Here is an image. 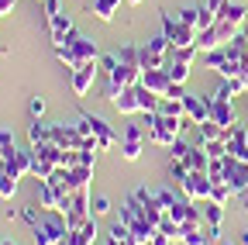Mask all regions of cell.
Returning a JSON list of instances; mask_svg holds the SVG:
<instances>
[{"label":"cell","instance_id":"18","mask_svg":"<svg viewBox=\"0 0 248 245\" xmlns=\"http://www.w3.org/2000/svg\"><path fill=\"white\" fill-rule=\"evenodd\" d=\"M110 104H114V111H117V114H124V117L141 114V107H138V90H135V86H128V90H124L121 97H114Z\"/></svg>","mask_w":248,"mask_h":245},{"label":"cell","instance_id":"22","mask_svg":"<svg viewBox=\"0 0 248 245\" xmlns=\"http://www.w3.org/2000/svg\"><path fill=\"white\" fill-rule=\"evenodd\" d=\"M200 128V145L203 142H228L231 138V128H221L217 121H203V125H197Z\"/></svg>","mask_w":248,"mask_h":245},{"label":"cell","instance_id":"32","mask_svg":"<svg viewBox=\"0 0 248 245\" xmlns=\"http://www.w3.org/2000/svg\"><path fill=\"white\" fill-rule=\"evenodd\" d=\"M121 156L128 159V163H135V159L141 156V138H128V135H124V142H121Z\"/></svg>","mask_w":248,"mask_h":245},{"label":"cell","instance_id":"47","mask_svg":"<svg viewBox=\"0 0 248 245\" xmlns=\"http://www.w3.org/2000/svg\"><path fill=\"white\" fill-rule=\"evenodd\" d=\"M203 7H207L210 14H221V11L228 7V0H207V4H203Z\"/></svg>","mask_w":248,"mask_h":245},{"label":"cell","instance_id":"4","mask_svg":"<svg viewBox=\"0 0 248 245\" xmlns=\"http://www.w3.org/2000/svg\"><path fill=\"white\" fill-rule=\"evenodd\" d=\"M66 218H55L52 211H45L42 218L31 225V235H35V245H62L66 242Z\"/></svg>","mask_w":248,"mask_h":245},{"label":"cell","instance_id":"27","mask_svg":"<svg viewBox=\"0 0 248 245\" xmlns=\"http://www.w3.org/2000/svg\"><path fill=\"white\" fill-rule=\"evenodd\" d=\"M155 114H169V117H186V111H183V100H176V97H159V107H155Z\"/></svg>","mask_w":248,"mask_h":245},{"label":"cell","instance_id":"5","mask_svg":"<svg viewBox=\"0 0 248 245\" xmlns=\"http://www.w3.org/2000/svg\"><path fill=\"white\" fill-rule=\"evenodd\" d=\"M117 218H121L124 225H128V228L135 231V242H138V245H148V242H152L155 228H152V225H148V221L141 218V211H138V204H135L131 197L121 204V214H117Z\"/></svg>","mask_w":248,"mask_h":245},{"label":"cell","instance_id":"26","mask_svg":"<svg viewBox=\"0 0 248 245\" xmlns=\"http://www.w3.org/2000/svg\"><path fill=\"white\" fill-rule=\"evenodd\" d=\"M31 163H35V156H31V148H28V152H21V148H17V156H14V159H11L7 166H11V169H14L17 176H31Z\"/></svg>","mask_w":248,"mask_h":245},{"label":"cell","instance_id":"53","mask_svg":"<svg viewBox=\"0 0 248 245\" xmlns=\"http://www.w3.org/2000/svg\"><path fill=\"white\" fill-rule=\"evenodd\" d=\"M238 159H241V163H248V145H245V152H241V156H238Z\"/></svg>","mask_w":248,"mask_h":245},{"label":"cell","instance_id":"39","mask_svg":"<svg viewBox=\"0 0 248 245\" xmlns=\"http://www.w3.org/2000/svg\"><path fill=\"white\" fill-rule=\"evenodd\" d=\"M203 148H207L210 159H224L228 156V142H203Z\"/></svg>","mask_w":248,"mask_h":245},{"label":"cell","instance_id":"21","mask_svg":"<svg viewBox=\"0 0 248 245\" xmlns=\"http://www.w3.org/2000/svg\"><path fill=\"white\" fill-rule=\"evenodd\" d=\"M214 97H221V100H234V97H248V86H245V80L241 76H231V80H224L221 83V90H217Z\"/></svg>","mask_w":248,"mask_h":245},{"label":"cell","instance_id":"15","mask_svg":"<svg viewBox=\"0 0 248 245\" xmlns=\"http://www.w3.org/2000/svg\"><path fill=\"white\" fill-rule=\"evenodd\" d=\"M141 86L152 90L155 97H166L172 90V80H169V69H145L141 73Z\"/></svg>","mask_w":248,"mask_h":245},{"label":"cell","instance_id":"8","mask_svg":"<svg viewBox=\"0 0 248 245\" xmlns=\"http://www.w3.org/2000/svg\"><path fill=\"white\" fill-rule=\"evenodd\" d=\"M83 138L86 135H79L76 125H48V142H55L59 148H66V152L83 148Z\"/></svg>","mask_w":248,"mask_h":245},{"label":"cell","instance_id":"48","mask_svg":"<svg viewBox=\"0 0 248 245\" xmlns=\"http://www.w3.org/2000/svg\"><path fill=\"white\" fill-rule=\"evenodd\" d=\"M42 4H45V17H52V14L62 11V7H59V0H42Z\"/></svg>","mask_w":248,"mask_h":245},{"label":"cell","instance_id":"7","mask_svg":"<svg viewBox=\"0 0 248 245\" xmlns=\"http://www.w3.org/2000/svg\"><path fill=\"white\" fill-rule=\"evenodd\" d=\"M162 35L169 38V45H172V49L197 45V28H190V24H179L172 14H162Z\"/></svg>","mask_w":248,"mask_h":245},{"label":"cell","instance_id":"23","mask_svg":"<svg viewBox=\"0 0 248 245\" xmlns=\"http://www.w3.org/2000/svg\"><path fill=\"white\" fill-rule=\"evenodd\" d=\"M183 163H186V166H190L193 173H207V166H210V156H207V148H203V145L197 142V145L190 148V156H186Z\"/></svg>","mask_w":248,"mask_h":245},{"label":"cell","instance_id":"3","mask_svg":"<svg viewBox=\"0 0 248 245\" xmlns=\"http://www.w3.org/2000/svg\"><path fill=\"white\" fill-rule=\"evenodd\" d=\"M238 35H241V28H238V24L217 17L210 28H203V32L197 35V49H200V55H207V52H214V49H224V45L234 42Z\"/></svg>","mask_w":248,"mask_h":245},{"label":"cell","instance_id":"38","mask_svg":"<svg viewBox=\"0 0 248 245\" xmlns=\"http://www.w3.org/2000/svg\"><path fill=\"white\" fill-rule=\"evenodd\" d=\"M176 21H179V24H190V28H197V21H200V7H183V11L176 14Z\"/></svg>","mask_w":248,"mask_h":245},{"label":"cell","instance_id":"33","mask_svg":"<svg viewBox=\"0 0 248 245\" xmlns=\"http://www.w3.org/2000/svg\"><path fill=\"white\" fill-rule=\"evenodd\" d=\"M166 69H169V80L172 83H183L186 86V80H190V63H166Z\"/></svg>","mask_w":248,"mask_h":245},{"label":"cell","instance_id":"43","mask_svg":"<svg viewBox=\"0 0 248 245\" xmlns=\"http://www.w3.org/2000/svg\"><path fill=\"white\" fill-rule=\"evenodd\" d=\"M207 176H210V180H224V159H210Z\"/></svg>","mask_w":248,"mask_h":245},{"label":"cell","instance_id":"31","mask_svg":"<svg viewBox=\"0 0 248 245\" xmlns=\"http://www.w3.org/2000/svg\"><path fill=\"white\" fill-rule=\"evenodd\" d=\"M17 156V148H14V135L7 131V128H0V159H14Z\"/></svg>","mask_w":248,"mask_h":245},{"label":"cell","instance_id":"2","mask_svg":"<svg viewBox=\"0 0 248 245\" xmlns=\"http://www.w3.org/2000/svg\"><path fill=\"white\" fill-rule=\"evenodd\" d=\"M145 121H148V142L152 145H172L179 135H183V128H186V121L190 117H169V114H145Z\"/></svg>","mask_w":248,"mask_h":245},{"label":"cell","instance_id":"55","mask_svg":"<svg viewBox=\"0 0 248 245\" xmlns=\"http://www.w3.org/2000/svg\"><path fill=\"white\" fill-rule=\"evenodd\" d=\"M241 245H248V228H245V231H241Z\"/></svg>","mask_w":248,"mask_h":245},{"label":"cell","instance_id":"52","mask_svg":"<svg viewBox=\"0 0 248 245\" xmlns=\"http://www.w3.org/2000/svg\"><path fill=\"white\" fill-rule=\"evenodd\" d=\"M124 135H128V138H141V128H138V125H128V128H124Z\"/></svg>","mask_w":248,"mask_h":245},{"label":"cell","instance_id":"30","mask_svg":"<svg viewBox=\"0 0 248 245\" xmlns=\"http://www.w3.org/2000/svg\"><path fill=\"white\" fill-rule=\"evenodd\" d=\"M200 55L197 45H186V49H169V63H190L193 66V59Z\"/></svg>","mask_w":248,"mask_h":245},{"label":"cell","instance_id":"35","mask_svg":"<svg viewBox=\"0 0 248 245\" xmlns=\"http://www.w3.org/2000/svg\"><path fill=\"white\" fill-rule=\"evenodd\" d=\"M159 231H162V235H169L172 242H183V228H179V225L169 218V214H166V218L159 221Z\"/></svg>","mask_w":248,"mask_h":245},{"label":"cell","instance_id":"9","mask_svg":"<svg viewBox=\"0 0 248 245\" xmlns=\"http://www.w3.org/2000/svg\"><path fill=\"white\" fill-rule=\"evenodd\" d=\"M179 190H183V197H186V200H207V197H210V176H207V173H193V169H190V176L179 183Z\"/></svg>","mask_w":248,"mask_h":245},{"label":"cell","instance_id":"50","mask_svg":"<svg viewBox=\"0 0 248 245\" xmlns=\"http://www.w3.org/2000/svg\"><path fill=\"white\" fill-rule=\"evenodd\" d=\"M234 200H238V207H241V211H248V190H238V194H234Z\"/></svg>","mask_w":248,"mask_h":245},{"label":"cell","instance_id":"20","mask_svg":"<svg viewBox=\"0 0 248 245\" xmlns=\"http://www.w3.org/2000/svg\"><path fill=\"white\" fill-rule=\"evenodd\" d=\"M48 28H52V42L59 45L62 38L73 32V17H69L66 11H59V14H52V17H48Z\"/></svg>","mask_w":248,"mask_h":245},{"label":"cell","instance_id":"11","mask_svg":"<svg viewBox=\"0 0 248 245\" xmlns=\"http://www.w3.org/2000/svg\"><path fill=\"white\" fill-rule=\"evenodd\" d=\"M97 69H100V59H93V63H83V66L73 69V94H76V97H86V94H90L93 80H97Z\"/></svg>","mask_w":248,"mask_h":245},{"label":"cell","instance_id":"17","mask_svg":"<svg viewBox=\"0 0 248 245\" xmlns=\"http://www.w3.org/2000/svg\"><path fill=\"white\" fill-rule=\"evenodd\" d=\"M200 207H203V221H207L210 238H217L221 235V221H224V207L214 204V200H200Z\"/></svg>","mask_w":248,"mask_h":245},{"label":"cell","instance_id":"56","mask_svg":"<svg viewBox=\"0 0 248 245\" xmlns=\"http://www.w3.org/2000/svg\"><path fill=\"white\" fill-rule=\"evenodd\" d=\"M0 245H17V242H7V238H0Z\"/></svg>","mask_w":248,"mask_h":245},{"label":"cell","instance_id":"36","mask_svg":"<svg viewBox=\"0 0 248 245\" xmlns=\"http://www.w3.org/2000/svg\"><path fill=\"white\" fill-rule=\"evenodd\" d=\"M114 55H117V63H124V66H141V63H138V49H135V45H124V49H117Z\"/></svg>","mask_w":248,"mask_h":245},{"label":"cell","instance_id":"1","mask_svg":"<svg viewBox=\"0 0 248 245\" xmlns=\"http://www.w3.org/2000/svg\"><path fill=\"white\" fill-rule=\"evenodd\" d=\"M55 55H59L69 69H76V66H83V63L100 59V49H97V42H93V38H86V35H79V32H69L66 38L55 45Z\"/></svg>","mask_w":248,"mask_h":245},{"label":"cell","instance_id":"29","mask_svg":"<svg viewBox=\"0 0 248 245\" xmlns=\"http://www.w3.org/2000/svg\"><path fill=\"white\" fill-rule=\"evenodd\" d=\"M31 156H35V152H31ZM55 169H59L55 163L38 159V156H35V163H31V176H38V180H52V173H55Z\"/></svg>","mask_w":248,"mask_h":245},{"label":"cell","instance_id":"45","mask_svg":"<svg viewBox=\"0 0 248 245\" xmlns=\"http://www.w3.org/2000/svg\"><path fill=\"white\" fill-rule=\"evenodd\" d=\"M214 21H217V14H210V11H207V7H200V21H197V35H200V32H203V28H210V24H214Z\"/></svg>","mask_w":248,"mask_h":245},{"label":"cell","instance_id":"41","mask_svg":"<svg viewBox=\"0 0 248 245\" xmlns=\"http://www.w3.org/2000/svg\"><path fill=\"white\" fill-rule=\"evenodd\" d=\"M186 176H190V166H186L183 159H172V180H176V187H179Z\"/></svg>","mask_w":248,"mask_h":245},{"label":"cell","instance_id":"57","mask_svg":"<svg viewBox=\"0 0 248 245\" xmlns=\"http://www.w3.org/2000/svg\"><path fill=\"white\" fill-rule=\"evenodd\" d=\"M128 4H141V0H128Z\"/></svg>","mask_w":248,"mask_h":245},{"label":"cell","instance_id":"40","mask_svg":"<svg viewBox=\"0 0 248 245\" xmlns=\"http://www.w3.org/2000/svg\"><path fill=\"white\" fill-rule=\"evenodd\" d=\"M90 211L100 218V214H110L114 207H110V200H107V197H93V200H90Z\"/></svg>","mask_w":248,"mask_h":245},{"label":"cell","instance_id":"24","mask_svg":"<svg viewBox=\"0 0 248 245\" xmlns=\"http://www.w3.org/2000/svg\"><path fill=\"white\" fill-rule=\"evenodd\" d=\"M221 21H231V24H238V28H245V17H248V4H231L228 0V7L217 14Z\"/></svg>","mask_w":248,"mask_h":245},{"label":"cell","instance_id":"51","mask_svg":"<svg viewBox=\"0 0 248 245\" xmlns=\"http://www.w3.org/2000/svg\"><path fill=\"white\" fill-rule=\"evenodd\" d=\"M14 4H17V0H0V17L11 14V11H14Z\"/></svg>","mask_w":248,"mask_h":245},{"label":"cell","instance_id":"58","mask_svg":"<svg viewBox=\"0 0 248 245\" xmlns=\"http://www.w3.org/2000/svg\"><path fill=\"white\" fill-rule=\"evenodd\" d=\"M93 245H107V242H93Z\"/></svg>","mask_w":248,"mask_h":245},{"label":"cell","instance_id":"42","mask_svg":"<svg viewBox=\"0 0 248 245\" xmlns=\"http://www.w3.org/2000/svg\"><path fill=\"white\" fill-rule=\"evenodd\" d=\"M169 148H172V159H186V156H190V148H193V145H190V142H183V138H176V142H172Z\"/></svg>","mask_w":248,"mask_h":245},{"label":"cell","instance_id":"37","mask_svg":"<svg viewBox=\"0 0 248 245\" xmlns=\"http://www.w3.org/2000/svg\"><path fill=\"white\" fill-rule=\"evenodd\" d=\"M155 194H159V200H162V207H166V211H169V207H176V204L183 200V190L176 194L172 187H162V190H155Z\"/></svg>","mask_w":248,"mask_h":245},{"label":"cell","instance_id":"25","mask_svg":"<svg viewBox=\"0 0 248 245\" xmlns=\"http://www.w3.org/2000/svg\"><path fill=\"white\" fill-rule=\"evenodd\" d=\"M234 197V190L228 187L224 180H210V197L207 200H214V204H221V207H228V200Z\"/></svg>","mask_w":248,"mask_h":245},{"label":"cell","instance_id":"13","mask_svg":"<svg viewBox=\"0 0 248 245\" xmlns=\"http://www.w3.org/2000/svg\"><path fill=\"white\" fill-rule=\"evenodd\" d=\"M86 121H90V131H93V138L100 142V152H104V148H114V145H121L117 131L107 125L104 117H97V114H86Z\"/></svg>","mask_w":248,"mask_h":245},{"label":"cell","instance_id":"34","mask_svg":"<svg viewBox=\"0 0 248 245\" xmlns=\"http://www.w3.org/2000/svg\"><path fill=\"white\" fill-rule=\"evenodd\" d=\"M210 231L203 235V228H183V245H207Z\"/></svg>","mask_w":248,"mask_h":245},{"label":"cell","instance_id":"60","mask_svg":"<svg viewBox=\"0 0 248 245\" xmlns=\"http://www.w3.org/2000/svg\"><path fill=\"white\" fill-rule=\"evenodd\" d=\"M245 86H248V80H245Z\"/></svg>","mask_w":248,"mask_h":245},{"label":"cell","instance_id":"28","mask_svg":"<svg viewBox=\"0 0 248 245\" xmlns=\"http://www.w3.org/2000/svg\"><path fill=\"white\" fill-rule=\"evenodd\" d=\"M117 7H121V0H93V14H97L100 21H114Z\"/></svg>","mask_w":248,"mask_h":245},{"label":"cell","instance_id":"49","mask_svg":"<svg viewBox=\"0 0 248 245\" xmlns=\"http://www.w3.org/2000/svg\"><path fill=\"white\" fill-rule=\"evenodd\" d=\"M169 242H172L169 235H162L159 228H155V235H152V242H148V245H169Z\"/></svg>","mask_w":248,"mask_h":245},{"label":"cell","instance_id":"10","mask_svg":"<svg viewBox=\"0 0 248 245\" xmlns=\"http://www.w3.org/2000/svg\"><path fill=\"white\" fill-rule=\"evenodd\" d=\"M224 183L238 194V190H248V163L234 159V156H224Z\"/></svg>","mask_w":248,"mask_h":245},{"label":"cell","instance_id":"54","mask_svg":"<svg viewBox=\"0 0 248 245\" xmlns=\"http://www.w3.org/2000/svg\"><path fill=\"white\" fill-rule=\"evenodd\" d=\"M107 245H128V242H117V238H107Z\"/></svg>","mask_w":248,"mask_h":245},{"label":"cell","instance_id":"59","mask_svg":"<svg viewBox=\"0 0 248 245\" xmlns=\"http://www.w3.org/2000/svg\"><path fill=\"white\" fill-rule=\"evenodd\" d=\"M0 55H4V49H0Z\"/></svg>","mask_w":248,"mask_h":245},{"label":"cell","instance_id":"12","mask_svg":"<svg viewBox=\"0 0 248 245\" xmlns=\"http://www.w3.org/2000/svg\"><path fill=\"white\" fill-rule=\"evenodd\" d=\"M210 100H214V97L186 94V97H183V111H186V117H190L193 125H203V121H210Z\"/></svg>","mask_w":248,"mask_h":245},{"label":"cell","instance_id":"46","mask_svg":"<svg viewBox=\"0 0 248 245\" xmlns=\"http://www.w3.org/2000/svg\"><path fill=\"white\" fill-rule=\"evenodd\" d=\"M28 111H31V117H42V114H45V97H31Z\"/></svg>","mask_w":248,"mask_h":245},{"label":"cell","instance_id":"14","mask_svg":"<svg viewBox=\"0 0 248 245\" xmlns=\"http://www.w3.org/2000/svg\"><path fill=\"white\" fill-rule=\"evenodd\" d=\"M210 121H217L221 128H234V125H238L234 100H221V97H214V100H210Z\"/></svg>","mask_w":248,"mask_h":245},{"label":"cell","instance_id":"16","mask_svg":"<svg viewBox=\"0 0 248 245\" xmlns=\"http://www.w3.org/2000/svg\"><path fill=\"white\" fill-rule=\"evenodd\" d=\"M93 242H97V214H90L79 231H66L62 245H93Z\"/></svg>","mask_w":248,"mask_h":245},{"label":"cell","instance_id":"44","mask_svg":"<svg viewBox=\"0 0 248 245\" xmlns=\"http://www.w3.org/2000/svg\"><path fill=\"white\" fill-rule=\"evenodd\" d=\"M38 218H42V214H38V207H31V204H28V207H21V221H24L28 228H31V225H35Z\"/></svg>","mask_w":248,"mask_h":245},{"label":"cell","instance_id":"19","mask_svg":"<svg viewBox=\"0 0 248 245\" xmlns=\"http://www.w3.org/2000/svg\"><path fill=\"white\" fill-rule=\"evenodd\" d=\"M17 173L7 166V159H0V197H4V200H11L14 194H17Z\"/></svg>","mask_w":248,"mask_h":245},{"label":"cell","instance_id":"6","mask_svg":"<svg viewBox=\"0 0 248 245\" xmlns=\"http://www.w3.org/2000/svg\"><path fill=\"white\" fill-rule=\"evenodd\" d=\"M131 200L138 204V211H141V218L152 225V228H159V221L166 218V207H162V200H159V194L155 190H148V187H138L135 194H131Z\"/></svg>","mask_w":248,"mask_h":245}]
</instances>
